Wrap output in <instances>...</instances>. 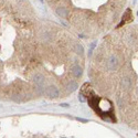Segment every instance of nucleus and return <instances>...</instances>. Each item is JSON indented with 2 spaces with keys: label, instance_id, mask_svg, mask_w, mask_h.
Here are the masks:
<instances>
[{
  "label": "nucleus",
  "instance_id": "obj_1",
  "mask_svg": "<svg viewBox=\"0 0 138 138\" xmlns=\"http://www.w3.org/2000/svg\"><path fill=\"white\" fill-rule=\"evenodd\" d=\"M118 66V59L115 55H110L107 60V69L109 71H115Z\"/></svg>",
  "mask_w": 138,
  "mask_h": 138
},
{
  "label": "nucleus",
  "instance_id": "obj_2",
  "mask_svg": "<svg viewBox=\"0 0 138 138\" xmlns=\"http://www.w3.org/2000/svg\"><path fill=\"white\" fill-rule=\"evenodd\" d=\"M45 93H46V95H48L50 98H58L59 95H60L59 90L55 87V86H53V85L49 86V87L45 90Z\"/></svg>",
  "mask_w": 138,
  "mask_h": 138
},
{
  "label": "nucleus",
  "instance_id": "obj_3",
  "mask_svg": "<svg viewBox=\"0 0 138 138\" xmlns=\"http://www.w3.org/2000/svg\"><path fill=\"white\" fill-rule=\"evenodd\" d=\"M33 82L35 83V85H38L40 88H42V85L44 83V76L42 74H35L33 77Z\"/></svg>",
  "mask_w": 138,
  "mask_h": 138
},
{
  "label": "nucleus",
  "instance_id": "obj_4",
  "mask_svg": "<svg viewBox=\"0 0 138 138\" xmlns=\"http://www.w3.org/2000/svg\"><path fill=\"white\" fill-rule=\"evenodd\" d=\"M71 72H72V74H73V76H75V77H81L83 74V70L80 65H74V66L72 67Z\"/></svg>",
  "mask_w": 138,
  "mask_h": 138
},
{
  "label": "nucleus",
  "instance_id": "obj_5",
  "mask_svg": "<svg viewBox=\"0 0 138 138\" xmlns=\"http://www.w3.org/2000/svg\"><path fill=\"white\" fill-rule=\"evenodd\" d=\"M130 20H131V12H130V9H128V10L126 11V13L124 14V17H123V21L120 22V24L118 25V27H122L123 23H125V22H129Z\"/></svg>",
  "mask_w": 138,
  "mask_h": 138
},
{
  "label": "nucleus",
  "instance_id": "obj_6",
  "mask_svg": "<svg viewBox=\"0 0 138 138\" xmlns=\"http://www.w3.org/2000/svg\"><path fill=\"white\" fill-rule=\"evenodd\" d=\"M122 87L124 90H129L131 87V81L128 77H125L122 80Z\"/></svg>",
  "mask_w": 138,
  "mask_h": 138
},
{
  "label": "nucleus",
  "instance_id": "obj_7",
  "mask_svg": "<svg viewBox=\"0 0 138 138\" xmlns=\"http://www.w3.org/2000/svg\"><path fill=\"white\" fill-rule=\"evenodd\" d=\"M77 87H78L77 83H76V82H74V81H72V82H70L69 84H67V86H66V88H67V91H69V92H74V91H75Z\"/></svg>",
  "mask_w": 138,
  "mask_h": 138
},
{
  "label": "nucleus",
  "instance_id": "obj_8",
  "mask_svg": "<svg viewBox=\"0 0 138 138\" xmlns=\"http://www.w3.org/2000/svg\"><path fill=\"white\" fill-rule=\"evenodd\" d=\"M74 51H75V53H77V54H80V55L84 54V49H83L82 44H78V43L74 44Z\"/></svg>",
  "mask_w": 138,
  "mask_h": 138
},
{
  "label": "nucleus",
  "instance_id": "obj_9",
  "mask_svg": "<svg viewBox=\"0 0 138 138\" xmlns=\"http://www.w3.org/2000/svg\"><path fill=\"white\" fill-rule=\"evenodd\" d=\"M56 12H58V14L61 18H66L67 17V10L65 9V8H58V9H56Z\"/></svg>",
  "mask_w": 138,
  "mask_h": 138
},
{
  "label": "nucleus",
  "instance_id": "obj_10",
  "mask_svg": "<svg viewBox=\"0 0 138 138\" xmlns=\"http://www.w3.org/2000/svg\"><path fill=\"white\" fill-rule=\"evenodd\" d=\"M85 95H84V93L81 92L80 94H78V99H80V102H82V103H85L86 102V98H85Z\"/></svg>",
  "mask_w": 138,
  "mask_h": 138
},
{
  "label": "nucleus",
  "instance_id": "obj_11",
  "mask_svg": "<svg viewBox=\"0 0 138 138\" xmlns=\"http://www.w3.org/2000/svg\"><path fill=\"white\" fill-rule=\"evenodd\" d=\"M76 119L80 120V122H83V123H86V122H87V119H83V118H80V117H77Z\"/></svg>",
  "mask_w": 138,
  "mask_h": 138
},
{
  "label": "nucleus",
  "instance_id": "obj_12",
  "mask_svg": "<svg viewBox=\"0 0 138 138\" xmlns=\"http://www.w3.org/2000/svg\"><path fill=\"white\" fill-rule=\"evenodd\" d=\"M61 106H62V107H69V104L63 103V104H61Z\"/></svg>",
  "mask_w": 138,
  "mask_h": 138
},
{
  "label": "nucleus",
  "instance_id": "obj_13",
  "mask_svg": "<svg viewBox=\"0 0 138 138\" xmlns=\"http://www.w3.org/2000/svg\"><path fill=\"white\" fill-rule=\"evenodd\" d=\"M137 14H138V12H137Z\"/></svg>",
  "mask_w": 138,
  "mask_h": 138
}]
</instances>
